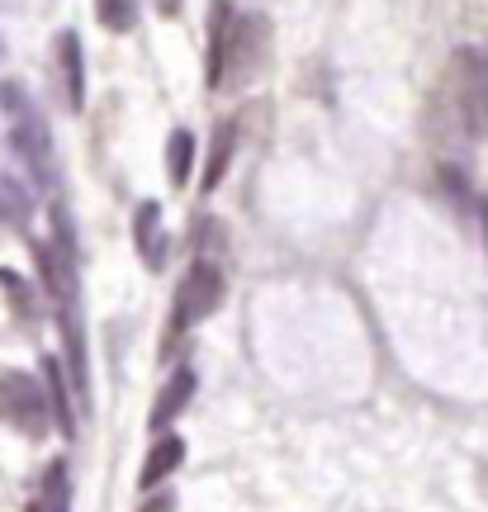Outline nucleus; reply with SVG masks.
I'll use <instances>...</instances> for the list:
<instances>
[{"label":"nucleus","instance_id":"obj_1","mask_svg":"<svg viewBox=\"0 0 488 512\" xmlns=\"http://www.w3.org/2000/svg\"><path fill=\"white\" fill-rule=\"evenodd\" d=\"M0 110L10 119V147L24 162V171L34 176L43 190L57 185V157H53V128L43 119V110L34 105V95L24 81H5L0 86Z\"/></svg>","mask_w":488,"mask_h":512},{"label":"nucleus","instance_id":"obj_2","mask_svg":"<svg viewBox=\"0 0 488 512\" xmlns=\"http://www.w3.org/2000/svg\"><path fill=\"white\" fill-rule=\"evenodd\" d=\"M441 100L455 114V133L460 138L488 133V67L474 48H455L446 86H441Z\"/></svg>","mask_w":488,"mask_h":512},{"label":"nucleus","instance_id":"obj_3","mask_svg":"<svg viewBox=\"0 0 488 512\" xmlns=\"http://www.w3.org/2000/svg\"><path fill=\"white\" fill-rule=\"evenodd\" d=\"M0 422L15 427L24 437H43L48 422H53V408H48V394L34 375L24 370H5L0 375Z\"/></svg>","mask_w":488,"mask_h":512},{"label":"nucleus","instance_id":"obj_4","mask_svg":"<svg viewBox=\"0 0 488 512\" xmlns=\"http://www.w3.org/2000/svg\"><path fill=\"white\" fill-rule=\"evenodd\" d=\"M266 62H271V19L237 15L228 24V48H223V86L266 72Z\"/></svg>","mask_w":488,"mask_h":512},{"label":"nucleus","instance_id":"obj_5","mask_svg":"<svg viewBox=\"0 0 488 512\" xmlns=\"http://www.w3.org/2000/svg\"><path fill=\"white\" fill-rule=\"evenodd\" d=\"M218 304H223V271H218L214 261L199 256L195 266L185 271L181 294H176V309H171V323H166L171 337H181V332H190L195 323H204Z\"/></svg>","mask_w":488,"mask_h":512},{"label":"nucleus","instance_id":"obj_6","mask_svg":"<svg viewBox=\"0 0 488 512\" xmlns=\"http://www.w3.org/2000/svg\"><path fill=\"white\" fill-rule=\"evenodd\" d=\"M57 86H62L67 110L72 114L86 110V57H81V38L72 29L57 38Z\"/></svg>","mask_w":488,"mask_h":512},{"label":"nucleus","instance_id":"obj_7","mask_svg":"<svg viewBox=\"0 0 488 512\" xmlns=\"http://www.w3.org/2000/svg\"><path fill=\"white\" fill-rule=\"evenodd\" d=\"M133 242H138V256H143L147 271H162L166 266V233H162V204L143 200L138 214H133Z\"/></svg>","mask_w":488,"mask_h":512},{"label":"nucleus","instance_id":"obj_8","mask_svg":"<svg viewBox=\"0 0 488 512\" xmlns=\"http://www.w3.org/2000/svg\"><path fill=\"white\" fill-rule=\"evenodd\" d=\"M181 465H185V441L176 437V432H166V437H157L152 441V451H147L143 475H138V489H157V484H166Z\"/></svg>","mask_w":488,"mask_h":512},{"label":"nucleus","instance_id":"obj_9","mask_svg":"<svg viewBox=\"0 0 488 512\" xmlns=\"http://www.w3.org/2000/svg\"><path fill=\"white\" fill-rule=\"evenodd\" d=\"M190 399H195V370H176V375L166 380V389L157 394V403H152V427L166 432L171 418H181L185 408H190Z\"/></svg>","mask_w":488,"mask_h":512},{"label":"nucleus","instance_id":"obj_10","mask_svg":"<svg viewBox=\"0 0 488 512\" xmlns=\"http://www.w3.org/2000/svg\"><path fill=\"white\" fill-rule=\"evenodd\" d=\"M228 24H233V10L218 0L214 10H209V57H204V81H209V91L223 86V48H228Z\"/></svg>","mask_w":488,"mask_h":512},{"label":"nucleus","instance_id":"obj_11","mask_svg":"<svg viewBox=\"0 0 488 512\" xmlns=\"http://www.w3.org/2000/svg\"><path fill=\"white\" fill-rule=\"evenodd\" d=\"M233 147H237V124L228 119V124H218L214 133V147H209V162H204V190L214 195L218 185H223V176H228V162H233Z\"/></svg>","mask_w":488,"mask_h":512},{"label":"nucleus","instance_id":"obj_12","mask_svg":"<svg viewBox=\"0 0 488 512\" xmlns=\"http://www.w3.org/2000/svg\"><path fill=\"white\" fill-rule=\"evenodd\" d=\"M29 219H34V195H29L24 181H15L10 171H0V223L24 228Z\"/></svg>","mask_w":488,"mask_h":512},{"label":"nucleus","instance_id":"obj_13","mask_svg":"<svg viewBox=\"0 0 488 512\" xmlns=\"http://www.w3.org/2000/svg\"><path fill=\"white\" fill-rule=\"evenodd\" d=\"M43 384H48V408H53L62 437H72L76 418H72V403H67V384H62V361H57V356H48V361H43Z\"/></svg>","mask_w":488,"mask_h":512},{"label":"nucleus","instance_id":"obj_14","mask_svg":"<svg viewBox=\"0 0 488 512\" xmlns=\"http://www.w3.org/2000/svg\"><path fill=\"white\" fill-rule=\"evenodd\" d=\"M190 166H195V138L185 128H176L171 143H166V176H171V185L190 181Z\"/></svg>","mask_w":488,"mask_h":512},{"label":"nucleus","instance_id":"obj_15","mask_svg":"<svg viewBox=\"0 0 488 512\" xmlns=\"http://www.w3.org/2000/svg\"><path fill=\"white\" fill-rule=\"evenodd\" d=\"M95 15L109 34H133L138 29V0H95Z\"/></svg>","mask_w":488,"mask_h":512},{"label":"nucleus","instance_id":"obj_16","mask_svg":"<svg viewBox=\"0 0 488 512\" xmlns=\"http://www.w3.org/2000/svg\"><path fill=\"white\" fill-rule=\"evenodd\" d=\"M479 233H484V247H488V195L479 200Z\"/></svg>","mask_w":488,"mask_h":512},{"label":"nucleus","instance_id":"obj_17","mask_svg":"<svg viewBox=\"0 0 488 512\" xmlns=\"http://www.w3.org/2000/svg\"><path fill=\"white\" fill-rule=\"evenodd\" d=\"M157 10H162L166 19H171V15H181V0H157Z\"/></svg>","mask_w":488,"mask_h":512},{"label":"nucleus","instance_id":"obj_18","mask_svg":"<svg viewBox=\"0 0 488 512\" xmlns=\"http://www.w3.org/2000/svg\"><path fill=\"white\" fill-rule=\"evenodd\" d=\"M484 67H488V57H484Z\"/></svg>","mask_w":488,"mask_h":512}]
</instances>
